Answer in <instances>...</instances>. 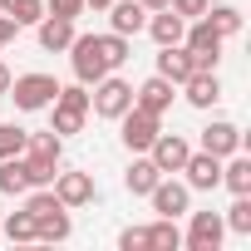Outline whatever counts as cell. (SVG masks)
Listing matches in <instances>:
<instances>
[{
    "instance_id": "obj_1",
    "label": "cell",
    "mask_w": 251,
    "mask_h": 251,
    "mask_svg": "<svg viewBox=\"0 0 251 251\" xmlns=\"http://www.w3.org/2000/svg\"><path fill=\"white\" fill-rule=\"evenodd\" d=\"M84 118H89V84H69V89L59 84V94L50 103V128L59 138H69V133L84 128Z\"/></svg>"
},
{
    "instance_id": "obj_2",
    "label": "cell",
    "mask_w": 251,
    "mask_h": 251,
    "mask_svg": "<svg viewBox=\"0 0 251 251\" xmlns=\"http://www.w3.org/2000/svg\"><path fill=\"white\" fill-rule=\"evenodd\" d=\"M54 94H59L54 74H20V79H10V89H5V99H15L20 113H45V108L54 103Z\"/></svg>"
},
{
    "instance_id": "obj_3",
    "label": "cell",
    "mask_w": 251,
    "mask_h": 251,
    "mask_svg": "<svg viewBox=\"0 0 251 251\" xmlns=\"http://www.w3.org/2000/svg\"><path fill=\"white\" fill-rule=\"evenodd\" d=\"M133 108V84L128 79H118L113 69L94 84V94H89V113H99V118H118V113H128Z\"/></svg>"
},
{
    "instance_id": "obj_4",
    "label": "cell",
    "mask_w": 251,
    "mask_h": 251,
    "mask_svg": "<svg viewBox=\"0 0 251 251\" xmlns=\"http://www.w3.org/2000/svg\"><path fill=\"white\" fill-rule=\"evenodd\" d=\"M222 45H226V40L207 25V15H197V20L182 30V50L192 54L197 69H217V64H222Z\"/></svg>"
},
{
    "instance_id": "obj_5",
    "label": "cell",
    "mask_w": 251,
    "mask_h": 251,
    "mask_svg": "<svg viewBox=\"0 0 251 251\" xmlns=\"http://www.w3.org/2000/svg\"><path fill=\"white\" fill-rule=\"evenodd\" d=\"M113 123L123 128V148H128V153H148V148H153V138L163 133V118H158V113H148V108H138V103H133L128 113H118Z\"/></svg>"
},
{
    "instance_id": "obj_6",
    "label": "cell",
    "mask_w": 251,
    "mask_h": 251,
    "mask_svg": "<svg viewBox=\"0 0 251 251\" xmlns=\"http://www.w3.org/2000/svg\"><path fill=\"white\" fill-rule=\"evenodd\" d=\"M69 64H74V79L79 84H99L108 74V59L99 50V35H74L69 40Z\"/></svg>"
},
{
    "instance_id": "obj_7",
    "label": "cell",
    "mask_w": 251,
    "mask_h": 251,
    "mask_svg": "<svg viewBox=\"0 0 251 251\" xmlns=\"http://www.w3.org/2000/svg\"><path fill=\"white\" fill-rule=\"evenodd\" d=\"M187 153H192V143H187L182 133H158V138H153V148H148V158H153V168H158L163 177H173V173H182V163H187Z\"/></svg>"
},
{
    "instance_id": "obj_8",
    "label": "cell",
    "mask_w": 251,
    "mask_h": 251,
    "mask_svg": "<svg viewBox=\"0 0 251 251\" xmlns=\"http://www.w3.org/2000/svg\"><path fill=\"white\" fill-rule=\"evenodd\" d=\"M222 236H226L222 212H192V226H187L182 246H187V251H217V246H222Z\"/></svg>"
},
{
    "instance_id": "obj_9",
    "label": "cell",
    "mask_w": 251,
    "mask_h": 251,
    "mask_svg": "<svg viewBox=\"0 0 251 251\" xmlns=\"http://www.w3.org/2000/svg\"><path fill=\"white\" fill-rule=\"evenodd\" d=\"M50 187H54V197H59L69 212H74V207H89V202L99 197V187H94V177H89V173H54V182H50Z\"/></svg>"
},
{
    "instance_id": "obj_10",
    "label": "cell",
    "mask_w": 251,
    "mask_h": 251,
    "mask_svg": "<svg viewBox=\"0 0 251 251\" xmlns=\"http://www.w3.org/2000/svg\"><path fill=\"white\" fill-rule=\"evenodd\" d=\"M182 173H187L192 192H217L222 187V158H212V153H187Z\"/></svg>"
},
{
    "instance_id": "obj_11",
    "label": "cell",
    "mask_w": 251,
    "mask_h": 251,
    "mask_svg": "<svg viewBox=\"0 0 251 251\" xmlns=\"http://www.w3.org/2000/svg\"><path fill=\"white\" fill-rule=\"evenodd\" d=\"M148 197H153V212H158V217H182L187 202H192V187H187V182H173V177H158Z\"/></svg>"
},
{
    "instance_id": "obj_12",
    "label": "cell",
    "mask_w": 251,
    "mask_h": 251,
    "mask_svg": "<svg viewBox=\"0 0 251 251\" xmlns=\"http://www.w3.org/2000/svg\"><path fill=\"white\" fill-rule=\"evenodd\" d=\"M173 94H177V84H173V79H163V74H153V79H143V84L133 89V103L163 118V113L173 108Z\"/></svg>"
},
{
    "instance_id": "obj_13",
    "label": "cell",
    "mask_w": 251,
    "mask_h": 251,
    "mask_svg": "<svg viewBox=\"0 0 251 251\" xmlns=\"http://www.w3.org/2000/svg\"><path fill=\"white\" fill-rule=\"evenodd\" d=\"M236 148H241V128H236V123L212 118L207 128H202V153H212V158H231Z\"/></svg>"
},
{
    "instance_id": "obj_14",
    "label": "cell",
    "mask_w": 251,
    "mask_h": 251,
    "mask_svg": "<svg viewBox=\"0 0 251 251\" xmlns=\"http://www.w3.org/2000/svg\"><path fill=\"white\" fill-rule=\"evenodd\" d=\"M143 30H148L158 45H182V30H187V20H182L173 5H163V10H153V15H148V25H143Z\"/></svg>"
},
{
    "instance_id": "obj_15",
    "label": "cell",
    "mask_w": 251,
    "mask_h": 251,
    "mask_svg": "<svg viewBox=\"0 0 251 251\" xmlns=\"http://www.w3.org/2000/svg\"><path fill=\"white\" fill-rule=\"evenodd\" d=\"M35 30H40V50H50V54L69 50V40H74V20H59V15H40Z\"/></svg>"
},
{
    "instance_id": "obj_16",
    "label": "cell",
    "mask_w": 251,
    "mask_h": 251,
    "mask_svg": "<svg viewBox=\"0 0 251 251\" xmlns=\"http://www.w3.org/2000/svg\"><path fill=\"white\" fill-rule=\"evenodd\" d=\"M158 177H163V173L153 168V158H148V153H133V163H128V173H123V187H128L133 197H148Z\"/></svg>"
},
{
    "instance_id": "obj_17",
    "label": "cell",
    "mask_w": 251,
    "mask_h": 251,
    "mask_svg": "<svg viewBox=\"0 0 251 251\" xmlns=\"http://www.w3.org/2000/svg\"><path fill=\"white\" fill-rule=\"evenodd\" d=\"M108 10H113V15H108V25H113V35H138V30L148 25V10L138 5V0H113Z\"/></svg>"
},
{
    "instance_id": "obj_18",
    "label": "cell",
    "mask_w": 251,
    "mask_h": 251,
    "mask_svg": "<svg viewBox=\"0 0 251 251\" xmlns=\"http://www.w3.org/2000/svg\"><path fill=\"white\" fill-rule=\"evenodd\" d=\"M192 69H197V64H192V54H187L182 45H158V74H163V79L182 84Z\"/></svg>"
},
{
    "instance_id": "obj_19",
    "label": "cell",
    "mask_w": 251,
    "mask_h": 251,
    "mask_svg": "<svg viewBox=\"0 0 251 251\" xmlns=\"http://www.w3.org/2000/svg\"><path fill=\"white\" fill-rule=\"evenodd\" d=\"M222 187H231V197L251 192V158L236 148L231 158H222Z\"/></svg>"
},
{
    "instance_id": "obj_20",
    "label": "cell",
    "mask_w": 251,
    "mask_h": 251,
    "mask_svg": "<svg viewBox=\"0 0 251 251\" xmlns=\"http://www.w3.org/2000/svg\"><path fill=\"white\" fill-rule=\"evenodd\" d=\"M74 222H69V207H54L45 217H35V241H69Z\"/></svg>"
},
{
    "instance_id": "obj_21",
    "label": "cell",
    "mask_w": 251,
    "mask_h": 251,
    "mask_svg": "<svg viewBox=\"0 0 251 251\" xmlns=\"http://www.w3.org/2000/svg\"><path fill=\"white\" fill-rule=\"evenodd\" d=\"M0 192L5 197H25L30 192V173H25V158H0Z\"/></svg>"
},
{
    "instance_id": "obj_22",
    "label": "cell",
    "mask_w": 251,
    "mask_h": 251,
    "mask_svg": "<svg viewBox=\"0 0 251 251\" xmlns=\"http://www.w3.org/2000/svg\"><path fill=\"white\" fill-rule=\"evenodd\" d=\"M148 231V251H177L182 246V231H177V217H158L153 226H143Z\"/></svg>"
},
{
    "instance_id": "obj_23",
    "label": "cell",
    "mask_w": 251,
    "mask_h": 251,
    "mask_svg": "<svg viewBox=\"0 0 251 251\" xmlns=\"http://www.w3.org/2000/svg\"><path fill=\"white\" fill-rule=\"evenodd\" d=\"M207 25L222 40H231V35H241V10L236 5H207Z\"/></svg>"
},
{
    "instance_id": "obj_24",
    "label": "cell",
    "mask_w": 251,
    "mask_h": 251,
    "mask_svg": "<svg viewBox=\"0 0 251 251\" xmlns=\"http://www.w3.org/2000/svg\"><path fill=\"white\" fill-rule=\"evenodd\" d=\"M25 153H30V158H54V163H59L64 138H59L54 128H45V133H25Z\"/></svg>"
},
{
    "instance_id": "obj_25",
    "label": "cell",
    "mask_w": 251,
    "mask_h": 251,
    "mask_svg": "<svg viewBox=\"0 0 251 251\" xmlns=\"http://www.w3.org/2000/svg\"><path fill=\"white\" fill-rule=\"evenodd\" d=\"M0 15H10L15 25H35L45 15V0H0Z\"/></svg>"
},
{
    "instance_id": "obj_26",
    "label": "cell",
    "mask_w": 251,
    "mask_h": 251,
    "mask_svg": "<svg viewBox=\"0 0 251 251\" xmlns=\"http://www.w3.org/2000/svg\"><path fill=\"white\" fill-rule=\"evenodd\" d=\"M222 222H226L236 236H251V192H241V197L226 207V217H222Z\"/></svg>"
},
{
    "instance_id": "obj_27",
    "label": "cell",
    "mask_w": 251,
    "mask_h": 251,
    "mask_svg": "<svg viewBox=\"0 0 251 251\" xmlns=\"http://www.w3.org/2000/svg\"><path fill=\"white\" fill-rule=\"evenodd\" d=\"M0 231H5L10 241H35V217L20 207V212H10L5 222H0Z\"/></svg>"
},
{
    "instance_id": "obj_28",
    "label": "cell",
    "mask_w": 251,
    "mask_h": 251,
    "mask_svg": "<svg viewBox=\"0 0 251 251\" xmlns=\"http://www.w3.org/2000/svg\"><path fill=\"white\" fill-rule=\"evenodd\" d=\"M20 158H25L30 187H50V182H54V173H59V163H54V158H30V153H20Z\"/></svg>"
},
{
    "instance_id": "obj_29",
    "label": "cell",
    "mask_w": 251,
    "mask_h": 251,
    "mask_svg": "<svg viewBox=\"0 0 251 251\" xmlns=\"http://www.w3.org/2000/svg\"><path fill=\"white\" fill-rule=\"evenodd\" d=\"M99 50H103V59H108V69H118L123 59H128V35H99Z\"/></svg>"
},
{
    "instance_id": "obj_30",
    "label": "cell",
    "mask_w": 251,
    "mask_h": 251,
    "mask_svg": "<svg viewBox=\"0 0 251 251\" xmlns=\"http://www.w3.org/2000/svg\"><path fill=\"white\" fill-rule=\"evenodd\" d=\"M25 153V128L20 123H0V158H15Z\"/></svg>"
},
{
    "instance_id": "obj_31",
    "label": "cell",
    "mask_w": 251,
    "mask_h": 251,
    "mask_svg": "<svg viewBox=\"0 0 251 251\" xmlns=\"http://www.w3.org/2000/svg\"><path fill=\"white\" fill-rule=\"evenodd\" d=\"M45 10H50V15H59V20H79L89 5H84V0H45Z\"/></svg>"
},
{
    "instance_id": "obj_32",
    "label": "cell",
    "mask_w": 251,
    "mask_h": 251,
    "mask_svg": "<svg viewBox=\"0 0 251 251\" xmlns=\"http://www.w3.org/2000/svg\"><path fill=\"white\" fill-rule=\"evenodd\" d=\"M118 246H123V251H148V231H143V226L118 231Z\"/></svg>"
},
{
    "instance_id": "obj_33",
    "label": "cell",
    "mask_w": 251,
    "mask_h": 251,
    "mask_svg": "<svg viewBox=\"0 0 251 251\" xmlns=\"http://www.w3.org/2000/svg\"><path fill=\"white\" fill-rule=\"evenodd\" d=\"M168 5H173L182 20H197V15H207V5H212V0H168Z\"/></svg>"
},
{
    "instance_id": "obj_34",
    "label": "cell",
    "mask_w": 251,
    "mask_h": 251,
    "mask_svg": "<svg viewBox=\"0 0 251 251\" xmlns=\"http://www.w3.org/2000/svg\"><path fill=\"white\" fill-rule=\"evenodd\" d=\"M15 30H20V25H15V20H10V15H0V50H5V45H10V40H15Z\"/></svg>"
},
{
    "instance_id": "obj_35",
    "label": "cell",
    "mask_w": 251,
    "mask_h": 251,
    "mask_svg": "<svg viewBox=\"0 0 251 251\" xmlns=\"http://www.w3.org/2000/svg\"><path fill=\"white\" fill-rule=\"evenodd\" d=\"M10 79H15V74H10V64L0 59V99H5V89H10Z\"/></svg>"
},
{
    "instance_id": "obj_36",
    "label": "cell",
    "mask_w": 251,
    "mask_h": 251,
    "mask_svg": "<svg viewBox=\"0 0 251 251\" xmlns=\"http://www.w3.org/2000/svg\"><path fill=\"white\" fill-rule=\"evenodd\" d=\"M138 5H143V10H163V5H168V0H138Z\"/></svg>"
},
{
    "instance_id": "obj_37",
    "label": "cell",
    "mask_w": 251,
    "mask_h": 251,
    "mask_svg": "<svg viewBox=\"0 0 251 251\" xmlns=\"http://www.w3.org/2000/svg\"><path fill=\"white\" fill-rule=\"evenodd\" d=\"M84 5H94V10H108V5H113V0H84Z\"/></svg>"
}]
</instances>
